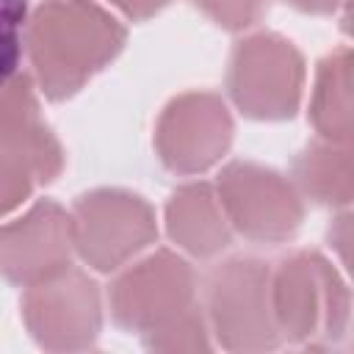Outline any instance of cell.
Returning a JSON list of instances; mask_svg holds the SVG:
<instances>
[{
	"label": "cell",
	"mask_w": 354,
	"mask_h": 354,
	"mask_svg": "<svg viewBox=\"0 0 354 354\" xmlns=\"http://www.w3.org/2000/svg\"><path fill=\"white\" fill-rule=\"evenodd\" d=\"M124 44L127 28L97 0H41L25 28L30 75L53 102L75 97Z\"/></svg>",
	"instance_id": "6da1fadb"
},
{
	"label": "cell",
	"mask_w": 354,
	"mask_h": 354,
	"mask_svg": "<svg viewBox=\"0 0 354 354\" xmlns=\"http://www.w3.org/2000/svg\"><path fill=\"white\" fill-rule=\"evenodd\" d=\"M271 307L288 343L324 351L348 337V285L315 249H296L277 263L271 271Z\"/></svg>",
	"instance_id": "7a4b0ae2"
},
{
	"label": "cell",
	"mask_w": 354,
	"mask_h": 354,
	"mask_svg": "<svg viewBox=\"0 0 354 354\" xmlns=\"http://www.w3.org/2000/svg\"><path fill=\"white\" fill-rule=\"evenodd\" d=\"M202 310L227 351H271L282 335L271 307V266L254 254H235L202 277Z\"/></svg>",
	"instance_id": "3957f363"
},
{
	"label": "cell",
	"mask_w": 354,
	"mask_h": 354,
	"mask_svg": "<svg viewBox=\"0 0 354 354\" xmlns=\"http://www.w3.org/2000/svg\"><path fill=\"white\" fill-rule=\"evenodd\" d=\"M64 171V147L39 111L36 80L19 72L0 88V216L19 207L36 185Z\"/></svg>",
	"instance_id": "277c9868"
},
{
	"label": "cell",
	"mask_w": 354,
	"mask_h": 354,
	"mask_svg": "<svg viewBox=\"0 0 354 354\" xmlns=\"http://www.w3.org/2000/svg\"><path fill=\"white\" fill-rule=\"evenodd\" d=\"M304 88V58L279 33H254L232 47L227 91L235 108L260 122L290 119Z\"/></svg>",
	"instance_id": "5b68a950"
},
{
	"label": "cell",
	"mask_w": 354,
	"mask_h": 354,
	"mask_svg": "<svg viewBox=\"0 0 354 354\" xmlns=\"http://www.w3.org/2000/svg\"><path fill=\"white\" fill-rule=\"evenodd\" d=\"M69 221L75 252L102 274L122 268L158 238L152 205L141 194L124 188H94L80 194Z\"/></svg>",
	"instance_id": "8992f818"
},
{
	"label": "cell",
	"mask_w": 354,
	"mask_h": 354,
	"mask_svg": "<svg viewBox=\"0 0 354 354\" xmlns=\"http://www.w3.org/2000/svg\"><path fill=\"white\" fill-rule=\"evenodd\" d=\"M216 196L235 232L254 243H285L304 221L296 185L260 163L232 160L216 180Z\"/></svg>",
	"instance_id": "52a82bcc"
},
{
	"label": "cell",
	"mask_w": 354,
	"mask_h": 354,
	"mask_svg": "<svg viewBox=\"0 0 354 354\" xmlns=\"http://www.w3.org/2000/svg\"><path fill=\"white\" fill-rule=\"evenodd\" d=\"M108 304L119 329L155 332L196 304V274L180 254L158 249L113 279Z\"/></svg>",
	"instance_id": "ba28073f"
},
{
	"label": "cell",
	"mask_w": 354,
	"mask_h": 354,
	"mask_svg": "<svg viewBox=\"0 0 354 354\" xmlns=\"http://www.w3.org/2000/svg\"><path fill=\"white\" fill-rule=\"evenodd\" d=\"M22 318L30 337L41 348H91L102 329L100 285L86 271L66 266L64 271L25 288Z\"/></svg>",
	"instance_id": "9c48e42d"
},
{
	"label": "cell",
	"mask_w": 354,
	"mask_h": 354,
	"mask_svg": "<svg viewBox=\"0 0 354 354\" xmlns=\"http://www.w3.org/2000/svg\"><path fill=\"white\" fill-rule=\"evenodd\" d=\"M232 133V116L218 94L185 91L163 108L155 124V149L169 171L199 174L227 155Z\"/></svg>",
	"instance_id": "30bf717a"
},
{
	"label": "cell",
	"mask_w": 354,
	"mask_h": 354,
	"mask_svg": "<svg viewBox=\"0 0 354 354\" xmlns=\"http://www.w3.org/2000/svg\"><path fill=\"white\" fill-rule=\"evenodd\" d=\"M72 221L53 202L39 199L22 218L0 227V277L11 285H36L72 266Z\"/></svg>",
	"instance_id": "8fae6325"
},
{
	"label": "cell",
	"mask_w": 354,
	"mask_h": 354,
	"mask_svg": "<svg viewBox=\"0 0 354 354\" xmlns=\"http://www.w3.org/2000/svg\"><path fill=\"white\" fill-rule=\"evenodd\" d=\"M169 238L194 257H216L232 243V227L210 183L180 185L166 202Z\"/></svg>",
	"instance_id": "7c38bea8"
},
{
	"label": "cell",
	"mask_w": 354,
	"mask_h": 354,
	"mask_svg": "<svg viewBox=\"0 0 354 354\" xmlns=\"http://www.w3.org/2000/svg\"><path fill=\"white\" fill-rule=\"evenodd\" d=\"M290 183L299 196L324 207H348L351 202V147L326 138L304 144L290 163Z\"/></svg>",
	"instance_id": "4fadbf2b"
},
{
	"label": "cell",
	"mask_w": 354,
	"mask_h": 354,
	"mask_svg": "<svg viewBox=\"0 0 354 354\" xmlns=\"http://www.w3.org/2000/svg\"><path fill=\"white\" fill-rule=\"evenodd\" d=\"M310 124L318 138L348 144L351 141V50L340 44L321 58L310 97Z\"/></svg>",
	"instance_id": "5bb4252c"
},
{
	"label": "cell",
	"mask_w": 354,
	"mask_h": 354,
	"mask_svg": "<svg viewBox=\"0 0 354 354\" xmlns=\"http://www.w3.org/2000/svg\"><path fill=\"white\" fill-rule=\"evenodd\" d=\"M144 346L152 351H207L210 348V326L202 304L196 301L171 324L147 332Z\"/></svg>",
	"instance_id": "9a60e30c"
},
{
	"label": "cell",
	"mask_w": 354,
	"mask_h": 354,
	"mask_svg": "<svg viewBox=\"0 0 354 354\" xmlns=\"http://www.w3.org/2000/svg\"><path fill=\"white\" fill-rule=\"evenodd\" d=\"M30 17L28 0H0V88L8 86L22 69L25 28Z\"/></svg>",
	"instance_id": "2e32d148"
},
{
	"label": "cell",
	"mask_w": 354,
	"mask_h": 354,
	"mask_svg": "<svg viewBox=\"0 0 354 354\" xmlns=\"http://www.w3.org/2000/svg\"><path fill=\"white\" fill-rule=\"evenodd\" d=\"M191 3L224 30H246L257 25L268 8V0H191Z\"/></svg>",
	"instance_id": "e0dca14e"
},
{
	"label": "cell",
	"mask_w": 354,
	"mask_h": 354,
	"mask_svg": "<svg viewBox=\"0 0 354 354\" xmlns=\"http://www.w3.org/2000/svg\"><path fill=\"white\" fill-rule=\"evenodd\" d=\"M111 6H116L127 19L133 22H144L149 17H155L158 11H163L171 0H108Z\"/></svg>",
	"instance_id": "ac0fdd59"
},
{
	"label": "cell",
	"mask_w": 354,
	"mask_h": 354,
	"mask_svg": "<svg viewBox=\"0 0 354 354\" xmlns=\"http://www.w3.org/2000/svg\"><path fill=\"white\" fill-rule=\"evenodd\" d=\"M329 243L340 252V260L348 263V241H351V213L343 207L340 216H335V221L329 224Z\"/></svg>",
	"instance_id": "d6986e66"
},
{
	"label": "cell",
	"mask_w": 354,
	"mask_h": 354,
	"mask_svg": "<svg viewBox=\"0 0 354 354\" xmlns=\"http://www.w3.org/2000/svg\"><path fill=\"white\" fill-rule=\"evenodd\" d=\"M282 3H288L296 11H304V14H335L348 0H282Z\"/></svg>",
	"instance_id": "ffe728a7"
}]
</instances>
